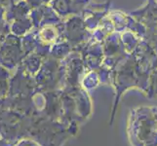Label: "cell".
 Listing matches in <instances>:
<instances>
[{
  "instance_id": "cell-1",
  "label": "cell",
  "mask_w": 157,
  "mask_h": 146,
  "mask_svg": "<svg viewBox=\"0 0 157 146\" xmlns=\"http://www.w3.org/2000/svg\"><path fill=\"white\" fill-rule=\"evenodd\" d=\"M130 138L134 146H157V107L143 106L132 111Z\"/></svg>"
}]
</instances>
